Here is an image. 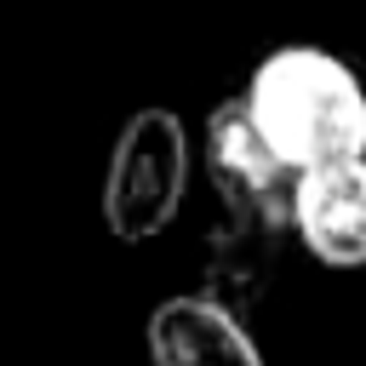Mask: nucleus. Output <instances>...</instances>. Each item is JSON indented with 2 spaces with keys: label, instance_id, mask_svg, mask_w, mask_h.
Listing matches in <instances>:
<instances>
[{
  "label": "nucleus",
  "instance_id": "nucleus-1",
  "mask_svg": "<svg viewBox=\"0 0 366 366\" xmlns=\"http://www.w3.org/2000/svg\"><path fill=\"white\" fill-rule=\"evenodd\" d=\"M206 172H212L217 200H223V223L206 240V297H217L223 309L240 315L269 292L280 252H286V229H297L292 223L297 172L257 132L246 92L212 109Z\"/></svg>",
  "mask_w": 366,
  "mask_h": 366
},
{
  "label": "nucleus",
  "instance_id": "nucleus-2",
  "mask_svg": "<svg viewBox=\"0 0 366 366\" xmlns=\"http://www.w3.org/2000/svg\"><path fill=\"white\" fill-rule=\"evenodd\" d=\"M246 109L292 172L366 160V86L343 57L320 46L269 51L246 86Z\"/></svg>",
  "mask_w": 366,
  "mask_h": 366
},
{
  "label": "nucleus",
  "instance_id": "nucleus-3",
  "mask_svg": "<svg viewBox=\"0 0 366 366\" xmlns=\"http://www.w3.org/2000/svg\"><path fill=\"white\" fill-rule=\"evenodd\" d=\"M189 189V132L172 109H137L109 154L103 223L114 240H154Z\"/></svg>",
  "mask_w": 366,
  "mask_h": 366
},
{
  "label": "nucleus",
  "instance_id": "nucleus-4",
  "mask_svg": "<svg viewBox=\"0 0 366 366\" xmlns=\"http://www.w3.org/2000/svg\"><path fill=\"white\" fill-rule=\"evenodd\" d=\"M292 223L320 263L360 269L366 263V160H326L297 172Z\"/></svg>",
  "mask_w": 366,
  "mask_h": 366
},
{
  "label": "nucleus",
  "instance_id": "nucleus-5",
  "mask_svg": "<svg viewBox=\"0 0 366 366\" xmlns=\"http://www.w3.org/2000/svg\"><path fill=\"white\" fill-rule=\"evenodd\" d=\"M149 360L154 366H263L240 315L206 292L166 297L149 315Z\"/></svg>",
  "mask_w": 366,
  "mask_h": 366
}]
</instances>
